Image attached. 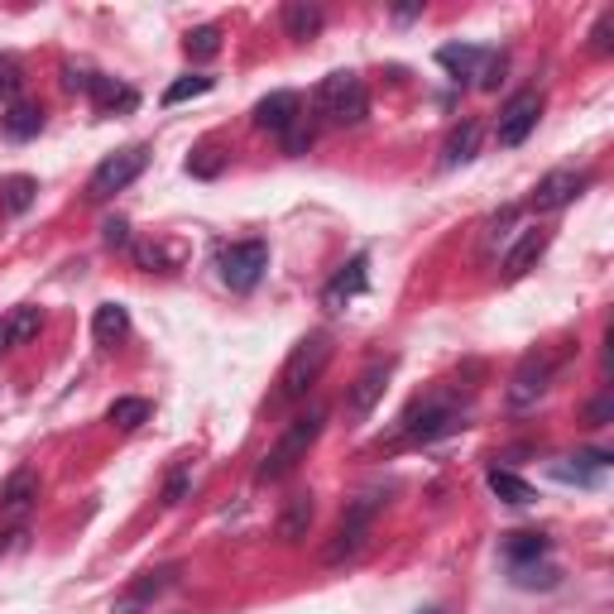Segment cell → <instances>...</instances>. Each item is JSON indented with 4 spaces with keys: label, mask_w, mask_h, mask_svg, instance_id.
<instances>
[{
    "label": "cell",
    "mask_w": 614,
    "mask_h": 614,
    "mask_svg": "<svg viewBox=\"0 0 614 614\" xmlns=\"http://www.w3.org/2000/svg\"><path fill=\"white\" fill-rule=\"evenodd\" d=\"M39 197V178H29V173H10L6 183H0V212L6 216H24L34 207Z\"/></svg>",
    "instance_id": "obj_23"
},
{
    "label": "cell",
    "mask_w": 614,
    "mask_h": 614,
    "mask_svg": "<svg viewBox=\"0 0 614 614\" xmlns=\"http://www.w3.org/2000/svg\"><path fill=\"white\" fill-rule=\"evenodd\" d=\"M475 150H480V125H475V121H461V125L447 135V144H442V164H447V168L471 164Z\"/></svg>",
    "instance_id": "obj_25"
},
{
    "label": "cell",
    "mask_w": 614,
    "mask_h": 614,
    "mask_svg": "<svg viewBox=\"0 0 614 614\" xmlns=\"http://www.w3.org/2000/svg\"><path fill=\"white\" fill-rule=\"evenodd\" d=\"M494 58V49H475V43H447V49H437V63H442L451 78H475L480 82V72H485V63Z\"/></svg>",
    "instance_id": "obj_18"
},
{
    "label": "cell",
    "mask_w": 614,
    "mask_h": 614,
    "mask_svg": "<svg viewBox=\"0 0 614 614\" xmlns=\"http://www.w3.org/2000/svg\"><path fill=\"white\" fill-rule=\"evenodd\" d=\"M321 428H327V413H321V408H307V413H298V418L279 432V442L265 451V461H259L255 475H259V480H284V475H294L298 465L307 461V451L317 447Z\"/></svg>",
    "instance_id": "obj_1"
},
{
    "label": "cell",
    "mask_w": 614,
    "mask_h": 614,
    "mask_svg": "<svg viewBox=\"0 0 614 614\" xmlns=\"http://www.w3.org/2000/svg\"><path fill=\"white\" fill-rule=\"evenodd\" d=\"M303 121V96L298 92H269L265 101H255V125L259 130H274V135H288Z\"/></svg>",
    "instance_id": "obj_14"
},
{
    "label": "cell",
    "mask_w": 614,
    "mask_h": 614,
    "mask_svg": "<svg viewBox=\"0 0 614 614\" xmlns=\"http://www.w3.org/2000/svg\"><path fill=\"white\" fill-rule=\"evenodd\" d=\"M485 485H490V494H500L504 504H538V490L529 485L523 475H514V471H504V465H490L485 471Z\"/></svg>",
    "instance_id": "obj_21"
},
{
    "label": "cell",
    "mask_w": 614,
    "mask_h": 614,
    "mask_svg": "<svg viewBox=\"0 0 614 614\" xmlns=\"http://www.w3.org/2000/svg\"><path fill=\"white\" fill-rule=\"evenodd\" d=\"M183 53L197 58V63H202V58H216V53H222V29H216V24L193 29V34L183 39Z\"/></svg>",
    "instance_id": "obj_31"
},
{
    "label": "cell",
    "mask_w": 614,
    "mask_h": 614,
    "mask_svg": "<svg viewBox=\"0 0 614 614\" xmlns=\"http://www.w3.org/2000/svg\"><path fill=\"white\" fill-rule=\"evenodd\" d=\"M591 187V173H576V168H552L548 178H538L533 187V197H529V207L533 212H562V207H572V202L581 197Z\"/></svg>",
    "instance_id": "obj_11"
},
{
    "label": "cell",
    "mask_w": 614,
    "mask_h": 614,
    "mask_svg": "<svg viewBox=\"0 0 614 614\" xmlns=\"http://www.w3.org/2000/svg\"><path fill=\"white\" fill-rule=\"evenodd\" d=\"M331 350H336L331 331H307L303 341L288 350V360H284V370H279V399L284 403H298L303 393L317 385L321 370L331 365Z\"/></svg>",
    "instance_id": "obj_3"
},
{
    "label": "cell",
    "mask_w": 614,
    "mask_h": 614,
    "mask_svg": "<svg viewBox=\"0 0 614 614\" xmlns=\"http://www.w3.org/2000/svg\"><path fill=\"white\" fill-rule=\"evenodd\" d=\"M548 538L543 533H509L504 538V557L514 562V566H529V562H538V557H548Z\"/></svg>",
    "instance_id": "obj_28"
},
{
    "label": "cell",
    "mask_w": 614,
    "mask_h": 614,
    "mask_svg": "<svg viewBox=\"0 0 614 614\" xmlns=\"http://www.w3.org/2000/svg\"><path fill=\"white\" fill-rule=\"evenodd\" d=\"M379 509H385V490L360 494V500L341 514V523H336V533H331L327 552H321V562H327V566H341V562L356 557V552L365 548V538H370V523H375Z\"/></svg>",
    "instance_id": "obj_4"
},
{
    "label": "cell",
    "mask_w": 614,
    "mask_h": 614,
    "mask_svg": "<svg viewBox=\"0 0 614 614\" xmlns=\"http://www.w3.org/2000/svg\"><path fill=\"white\" fill-rule=\"evenodd\" d=\"M212 78H207V72H187V78H178V82H173L168 86V92H164V106H178V101H193V96H207L212 92Z\"/></svg>",
    "instance_id": "obj_30"
},
{
    "label": "cell",
    "mask_w": 614,
    "mask_h": 614,
    "mask_svg": "<svg viewBox=\"0 0 614 614\" xmlns=\"http://www.w3.org/2000/svg\"><path fill=\"white\" fill-rule=\"evenodd\" d=\"M144 168H150V144H130V150H115V154H106L92 168V178H86V197L106 202L115 193H125V187L135 183Z\"/></svg>",
    "instance_id": "obj_6"
},
{
    "label": "cell",
    "mask_w": 614,
    "mask_h": 614,
    "mask_svg": "<svg viewBox=\"0 0 614 614\" xmlns=\"http://www.w3.org/2000/svg\"><path fill=\"white\" fill-rule=\"evenodd\" d=\"M457 428H465V408L457 399H447V393L418 399L399 422V432L408 442H437V437H451Z\"/></svg>",
    "instance_id": "obj_5"
},
{
    "label": "cell",
    "mask_w": 614,
    "mask_h": 614,
    "mask_svg": "<svg viewBox=\"0 0 614 614\" xmlns=\"http://www.w3.org/2000/svg\"><path fill=\"white\" fill-rule=\"evenodd\" d=\"M187 173H197V178H216V173H222V154H216L212 144H202V150L187 158Z\"/></svg>",
    "instance_id": "obj_34"
},
{
    "label": "cell",
    "mask_w": 614,
    "mask_h": 614,
    "mask_svg": "<svg viewBox=\"0 0 614 614\" xmlns=\"http://www.w3.org/2000/svg\"><path fill=\"white\" fill-rule=\"evenodd\" d=\"M389 379H393V360L365 365V370L356 375V385L346 389V418H350V422H365V418H370L375 408H379V399H385Z\"/></svg>",
    "instance_id": "obj_10"
},
{
    "label": "cell",
    "mask_w": 614,
    "mask_h": 614,
    "mask_svg": "<svg viewBox=\"0 0 614 614\" xmlns=\"http://www.w3.org/2000/svg\"><path fill=\"white\" fill-rule=\"evenodd\" d=\"M610 34H614V10H605L601 20H595V29H591V49H595V53H610V49H614Z\"/></svg>",
    "instance_id": "obj_36"
},
{
    "label": "cell",
    "mask_w": 614,
    "mask_h": 614,
    "mask_svg": "<svg viewBox=\"0 0 614 614\" xmlns=\"http://www.w3.org/2000/svg\"><path fill=\"white\" fill-rule=\"evenodd\" d=\"M514 572H519V586H543V591L557 586V572H552V566H543V572H538V566H514Z\"/></svg>",
    "instance_id": "obj_37"
},
{
    "label": "cell",
    "mask_w": 614,
    "mask_h": 614,
    "mask_svg": "<svg viewBox=\"0 0 614 614\" xmlns=\"http://www.w3.org/2000/svg\"><path fill=\"white\" fill-rule=\"evenodd\" d=\"M548 245H552V231H543V226H538V231H523V236L514 241V250H509L504 265H500V269H504V284H519L523 274H529L538 259L548 255Z\"/></svg>",
    "instance_id": "obj_15"
},
{
    "label": "cell",
    "mask_w": 614,
    "mask_h": 614,
    "mask_svg": "<svg viewBox=\"0 0 614 614\" xmlns=\"http://www.w3.org/2000/svg\"><path fill=\"white\" fill-rule=\"evenodd\" d=\"M610 393H605V399H595L591 408H586V418H591V428H605V422H610Z\"/></svg>",
    "instance_id": "obj_39"
},
{
    "label": "cell",
    "mask_w": 614,
    "mask_h": 614,
    "mask_svg": "<svg viewBox=\"0 0 614 614\" xmlns=\"http://www.w3.org/2000/svg\"><path fill=\"white\" fill-rule=\"evenodd\" d=\"M0 125H6V135H10V140H34L39 130H43V111L34 106V101H14Z\"/></svg>",
    "instance_id": "obj_27"
},
{
    "label": "cell",
    "mask_w": 614,
    "mask_h": 614,
    "mask_svg": "<svg viewBox=\"0 0 614 614\" xmlns=\"http://www.w3.org/2000/svg\"><path fill=\"white\" fill-rule=\"evenodd\" d=\"M0 552H6V529H0Z\"/></svg>",
    "instance_id": "obj_41"
},
{
    "label": "cell",
    "mask_w": 614,
    "mask_h": 614,
    "mask_svg": "<svg viewBox=\"0 0 614 614\" xmlns=\"http://www.w3.org/2000/svg\"><path fill=\"white\" fill-rule=\"evenodd\" d=\"M82 92L92 96L101 111H135V106H140V96L130 92V86H121L115 78H101V72H86V86H82Z\"/></svg>",
    "instance_id": "obj_19"
},
{
    "label": "cell",
    "mask_w": 614,
    "mask_h": 614,
    "mask_svg": "<svg viewBox=\"0 0 614 614\" xmlns=\"http://www.w3.org/2000/svg\"><path fill=\"white\" fill-rule=\"evenodd\" d=\"M34 500H39V471H14L6 485H0V514L10 523H24Z\"/></svg>",
    "instance_id": "obj_16"
},
{
    "label": "cell",
    "mask_w": 614,
    "mask_h": 614,
    "mask_svg": "<svg viewBox=\"0 0 614 614\" xmlns=\"http://www.w3.org/2000/svg\"><path fill=\"white\" fill-rule=\"evenodd\" d=\"M20 86H24L20 58H14V53H0V101H14V96H20Z\"/></svg>",
    "instance_id": "obj_33"
},
{
    "label": "cell",
    "mask_w": 614,
    "mask_h": 614,
    "mask_svg": "<svg viewBox=\"0 0 614 614\" xmlns=\"http://www.w3.org/2000/svg\"><path fill=\"white\" fill-rule=\"evenodd\" d=\"M418 14H422V6H399V10H393V20H418Z\"/></svg>",
    "instance_id": "obj_40"
},
{
    "label": "cell",
    "mask_w": 614,
    "mask_h": 614,
    "mask_svg": "<svg viewBox=\"0 0 614 614\" xmlns=\"http://www.w3.org/2000/svg\"><path fill=\"white\" fill-rule=\"evenodd\" d=\"M101 241H106L111 250H125V245H130V222H121V216H111V222L101 226Z\"/></svg>",
    "instance_id": "obj_38"
},
{
    "label": "cell",
    "mask_w": 614,
    "mask_h": 614,
    "mask_svg": "<svg viewBox=\"0 0 614 614\" xmlns=\"http://www.w3.org/2000/svg\"><path fill=\"white\" fill-rule=\"evenodd\" d=\"M552 370H557V360H552L548 350H533V356H523V360H519V370L509 375V393H504L509 408H514V413H523V408H533V403L548 393Z\"/></svg>",
    "instance_id": "obj_9"
},
{
    "label": "cell",
    "mask_w": 614,
    "mask_h": 614,
    "mask_svg": "<svg viewBox=\"0 0 614 614\" xmlns=\"http://www.w3.org/2000/svg\"><path fill=\"white\" fill-rule=\"evenodd\" d=\"M313 140H317V135H313V125H307V115H303V121L284 135V150H288V154H307V150H313Z\"/></svg>",
    "instance_id": "obj_35"
},
{
    "label": "cell",
    "mask_w": 614,
    "mask_h": 614,
    "mask_svg": "<svg viewBox=\"0 0 614 614\" xmlns=\"http://www.w3.org/2000/svg\"><path fill=\"white\" fill-rule=\"evenodd\" d=\"M187 485H193V461H178V465H173V471H168V480H164V494H158V500H164L168 509H173V504H183Z\"/></svg>",
    "instance_id": "obj_32"
},
{
    "label": "cell",
    "mask_w": 614,
    "mask_h": 614,
    "mask_svg": "<svg viewBox=\"0 0 614 614\" xmlns=\"http://www.w3.org/2000/svg\"><path fill=\"white\" fill-rule=\"evenodd\" d=\"M313 111L336 130L360 125L370 115V92H365L360 72H327L313 92Z\"/></svg>",
    "instance_id": "obj_2"
},
{
    "label": "cell",
    "mask_w": 614,
    "mask_h": 614,
    "mask_svg": "<svg viewBox=\"0 0 614 614\" xmlns=\"http://www.w3.org/2000/svg\"><path fill=\"white\" fill-rule=\"evenodd\" d=\"M313 514H317L313 494H294V500L284 504V514H279V538H284V543H303L307 529H313Z\"/></svg>",
    "instance_id": "obj_22"
},
{
    "label": "cell",
    "mask_w": 614,
    "mask_h": 614,
    "mask_svg": "<svg viewBox=\"0 0 614 614\" xmlns=\"http://www.w3.org/2000/svg\"><path fill=\"white\" fill-rule=\"evenodd\" d=\"M178 572H183V566H178V562H168V566H158V572L135 576V581L125 586L121 601L111 605V614H144V610H150V605L158 601V595H164V591L173 586V581H178Z\"/></svg>",
    "instance_id": "obj_13"
},
{
    "label": "cell",
    "mask_w": 614,
    "mask_h": 614,
    "mask_svg": "<svg viewBox=\"0 0 614 614\" xmlns=\"http://www.w3.org/2000/svg\"><path fill=\"white\" fill-rule=\"evenodd\" d=\"M605 465H610V451H581V457L557 465V480H566V485H595V475Z\"/></svg>",
    "instance_id": "obj_26"
},
{
    "label": "cell",
    "mask_w": 614,
    "mask_h": 614,
    "mask_svg": "<svg viewBox=\"0 0 614 614\" xmlns=\"http://www.w3.org/2000/svg\"><path fill=\"white\" fill-rule=\"evenodd\" d=\"M279 20H284V34H288V39L307 43V39H317V34H321L327 14H321V6H307V0H288Z\"/></svg>",
    "instance_id": "obj_20"
},
{
    "label": "cell",
    "mask_w": 614,
    "mask_h": 614,
    "mask_svg": "<svg viewBox=\"0 0 614 614\" xmlns=\"http://www.w3.org/2000/svg\"><path fill=\"white\" fill-rule=\"evenodd\" d=\"M39 327H43V307H29V303L10 307V313L0 317V356L14 350V346H24V341H34Z\"/></svg>",
    "instance_id": "obj_17"
},
{
    "label": "cell",
    "mask_w": 614,
    "mask_h": 614,
    "mask_svg": "<svg viewBox=\"0 0 614 614\" xmlns=\"http://www.w3.org/2000/svg\"><path fill=\"white\" fill-rule=\"evenodd\" d=\"M365 288H370V255H350L346 265L331 274V284L321 288V307H327V313H346Z\"/></svg>",
    "instance_id": "obj_12"
},
{
    "label": "cell",
    "mask_w": 614,
    "mask_h": 614,
    "mask_svg": "<svg viewBox=\"0 0 614 614\" xmlns=\"http://www.w3.org/2000/svg\"><path fill=\"white\" fill-rule=\"evenodd\" d=\"M150 399H115L111 408H106V418L115 422V428H125V432H135V428H144L150 422Z\"/></svg>",
    "instance_id": "obj_29"
},
{
    "label": "cell",
    "mask_w": 614,
    "mask_h": 614,
    "mask_svg": "<svg viewBox=\"0 0 614 614\" xmlns=\"http://www.w3.org/2000/svg\"><path fill=\"white\" fill-rule=\"evenodd\" d=\"M543 121V92H533V86H523L500 106V121H494V140H500V150H519L523 140L538 130Z\"/></svg>",
    "instance_id": "obj_8"
},
{
    "label": "cell",
    "mask_w": 614,
    "mask_h": 614,
    "mask_svg": "<svg viewBox=\"0 0 614 614\" xmlns=\"http://www.w3.org/2000/svg\"><path fill=\"white\" fill-rule=\"evenodd\" d=\"M216 269H222V284L231 294H250V288L265 279L269 269V245L265 241H236L216 255Z\"/></svg>",
    "instance_id": "obj_7"
},
{
    "label": "cell",
    "mask_w": 614,
    "mask_h": 614,
    "mask_svg": "<svg viewBox=\"0 0 614 614\" xmlns=\"http://www.w3.org/2000/svg\"><path fill=\"white\" fill-rule=\"evenodd\" d=\"M432 614H437V610H432Z\"/></svg>",
    "instance_id": "obj_42"
},
{
    "label": "cell",
    "mask_w": 614,
    "mask_h": 614,
    "mask_svg": "<svg viewBox=\"0 0 614 614\" xmlns=\"http://www.w3.org/2000/svg\"><path fill=\"white\" fill-rule=\"evenodd\" d=\"M125 331H130V313H125L121 303H101L96 313H92V336H96V346L125 341Z\"/></svg>",
    "instance_id": "obj_24"
}]
</instances>
